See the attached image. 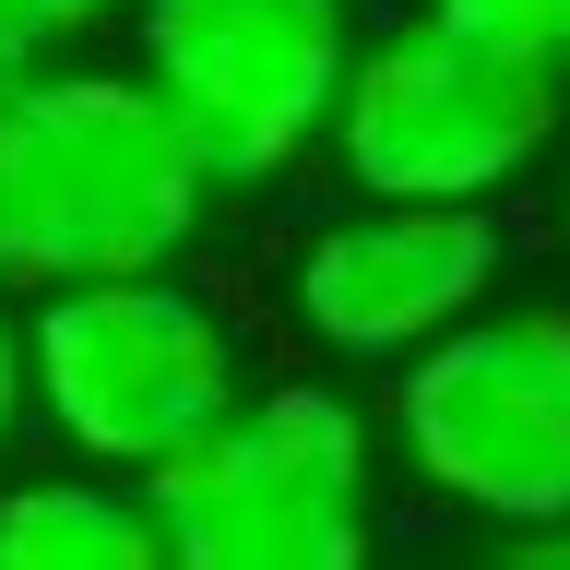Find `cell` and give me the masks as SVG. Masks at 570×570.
<instances>
[{"label":"cell","instance_id":"1","mask_svg":"<svg viewBox=\"0 0 570 570\" xmlns=\"http://www.w3.org/2000/svg\"><path fill=\"white\" fill-rule=\"evenodd\" d=\"M226 178L178 131L155 71L48 60L0 96V285H71V274H155L203 238Z\"/></svg>","mask_w":570,"mask_h":570},{"label":"cell","instance_id":"2","mask_svg":"<svg viewBox=\"0 0 570 570\" xmlns=\"http://www.w3.org/2000/svg\"><path fill=\"white\" fill-rule=\"evenodd\" d=\"M167 570H356L381 547V440L333 381L238 392L155 475Z\"/></svg>","mask_w":570,"mask_h":570},{"label":"cell","instance_id":"3","mask_svg":"<svg viewBox=\"0 0 570 570\" xmlns=\"http://www.w3.org/2000/svg\"><path fill=\"white\" fill-rule=\"evenodd\" d=\"M559 131H570V71L452 24L440 0L356 36L345 107H333V155L381 203H499L511 178L559 155Z\"/></svg>","mask_w":570,"mask_h":570},{"label":"cell","instance_id":"4","mask_svg":"<svg viewBox=\"0 0 570 570\" xmlns=\"http://www.w3.org/2000/svg\"><path fill=\"white\" fill-rule=\"evenodd\" d=\"M392 452L416 463L440 511L488 534H559L570 523V297L475 309L392 381Z\"/></svg>","mask_w":570,"mask_h":570},{"label":"cell","instance_id":"5","mask_svg":"<svg viewBox=\"0 0 570 570\" xmlns=\"http://www.w3.org/2000/svg\"><path fill=\"white\" fill-rule=\"evenodd\" d=\"M24 356H36V416L83 463H119V475H155L178 440H203L249 392L226 309L203 285H178V262L36 285Z\"/></svg>","mask_w":570,"mask_h":570},{"label":"cell","instance_id":"6","mask_svg":"<svg viewBox=\"0 0 570 570\" xmlns=\"http://www.w3.org/2000/svg\"><path fill=\"white\" fill-rule=\"evenodd\" d=\"M131 48L226 190H274L333 142L356 0H131Z\"/></svg>","mask_w":570,"mask_h":570},{"label":"cell","instance_id":"7","mask_svg":"<svg viewBox=\"0 0 570 570\" xmlns=\"http://www.w3.org/2000/svg\"><path fill=\"white\" fill-rule=\"evenodd\" d=\"M499 262H511V226L488 203H381V190H356V214L309 226L297 274H285V309L345 368H404L416 345H440L452 321H475L499 297Z\"/></svg>","mask_w":570,"mask_h":570},{"label":"cell","instance_id":"8","mask_svg":"<svg viewBox=\"0 0 570 570\" xmlns=\"http://www.w3.org/2000/svg\"><path fill=\"white\" fill-rule=\"evenodd\" d=\"M0 570H167V534H155L142 475L71 452L60 475L0 488Z\"/></svg>","mask_w":570,"mask_h":570},{"label":"cell","instance_id":"9","mask_svg":"<svg viewBox=\"0 0 570 570\" xmlns=\"http://www.w3.org/2000/svg\"><path fill=\"white\" fill-rule=\"evenodd\" d=\"M452 24L499 36V48H534V60H559L570 71V0H440Z\"/></svg>","mask_w":570,"mask_h":570},{"label":"cell","instance_id":"10","mask_svg":"<svg viewBox=\"0 0 570 570\" xmlns=\"http://www.w3.org/2000/svg\"><path fill=\"white\" fill-rule=\"evenodd\" d=\"M48 60H60V24H48L36 0H0V96H12L24 71H48Z\"/></svg>","mask_w":570,"mask_h":570},{"label":"cell","instance_id":"11","mask_svg":"<svg viewBox=\"0 0 570 570\" xmlns=\"http://www.w3.org/2000/svg\"><path fill=\"white\" fill-rule=\"evenodd\" d=\"M0 297H12V285H0ZM24 416H36V356H24V321L0 309V452L24 440Z\"/></svg>","mask_w":570,"mask_h":570},{"label":"cell","instance_id":"12","mask_svg":"<svg viewBox=\"0 0 570 570\" xmlns=\"http://www.w3.org/2000/svg\"><path fill=\"white\" fill-rule=\"evenodd\" d=\"M36 12H48V24H60V48H71V36H83V24H119L131 0H36Z\"/></svg>","mask_w":570,"mask_h":570},{"label":"cell","instance_id":"13","mask_svg":"<svg viewBox=\"0 0 570 570\" xmlns=\"http://www.w3.org/2000/svg\"><path fill=\"white\" fill-rule=\"evenodd\" d=\"M523 559H547V570H570V523H559V534H523Z\"/></svg>","mask_w":570,"mask_h":570},{"label":"cell","instance_id":"14","mask_svg":"<svg viewBox=\"0 0 570 570\" xmlns=\"http://www.w3.org/2000/svg\"><path fill=\"white\" fill-rule=\"evenodd\" d=\"M559 249H570V190H559Z\"/></svg>","mask_w":570,"mask_h":570}]
</instances>
